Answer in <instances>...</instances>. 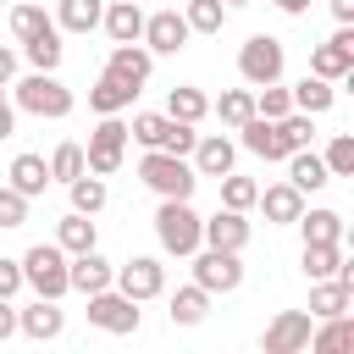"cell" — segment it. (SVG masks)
<instances>
[{
	"label": "cell",
	"mask_w": 354,
	"mask_h": 354,
	"mask_svg": "<svg viewBox=\"0 0 354 354\" xmlns=\"http://www.w3.org/2000/svg\"><path fill=\"white\" fill-rule=\"evenodd\" d=\"M199 210L188 205V199H160V210H155V238H160V249L166 254H177V260H188L194 249H199Z\"/></svg>",
	"instance_id": "6da1fadb"
},
{
	"label": "cell",
	"mask_w": 354,
	"mask_h": 354,
	"mask_svg": "<svg viewBox=\"0 0 354 354\" xmlns=\"http://www.w3.org/2000/svg\"><path fill=\"white\" fill-rule=\"evenodd\" d=\"M22 282L39 293V299H66L72 293V282H66V249L61 243H33L28 254H22Z\"/></svg>",
	"instance_id": "7a4b0ae2"
},
{
	"label": "cell",
	"mask_w": 354,
	"mask_h": 354,
	"mask_svg": "<svg viewBox=\"0 0 354 354\" xmlns=\"http://www.w3.org/2000/svg\"><path fill=\"white\" fill-rule=\"evenodd\" d=\"M72 88L55 77V72H28L22 83H17V111H28V116H50V122H61V116H72Z\"/></svg>",
	"instance_id": "3957f363"
},
{
	"label": "cell",
	"mask_w": 354,
	"mask_h": 354,
	"mask_svg": "<svg viewBox=\"0 0 354 354\" xmlns=\"http://www.w3.org/2000/svg\"><path fill=\"white\" fill-rule=\"evenodd\" d=\"M138 177H144L160 199H188V194H194V183H199V171L188 166V155H166V149H144Z\"/></svg>",
	"instance_id": "277c9868"
},
{
	"label": "cell",
	"mask_w": 354,
	"mask_h": 354,
	"mask_svg": "<svg viewBox=\"0 0 354 354\" xmlns=\"http://www.w3.org/2000/svg\"><path fill=\"white\" fill-rule=\"evenodd\" d=\"M127 155V122L122 116H100V127L88 133V149H83V171L94 177H111Z\"/></svg>",
	"instance_id": "5b68a950"
},
{
	"label": "cell",
	"mask_w": 354,
	"mask_h": 354,
	"mask_svg": "<svg viewBox=\"0 0 354 354\" xmlns=\"http://www.w3.org/2000/svg\"><path fill=\"white\" fill-rule=\"evenodd\" d=\"M238 72H243L249 88L277 83V77H282V39H271V33H249L243 50H238Z\"/></svg>",
	"instance_id": "8992f818"
},
{
	"label": "cell",
	"mask_w": 354,
	"mask_h": 354,
	"mask_svg": "<svg viewBox=\"0 0 354 354\" xmlns=\"http://www.w3.org/2000/svg\"><path fill=\"white\" fill-rule=\"evenodd\" d=\"M194 282L205 293H232L243 282V266H238V249H194Z\"/></svg>",
	"instance_id": "52a82bcc"
},
{
	"label": "cell",
	"mask_w": 354,
	"mask_h": 354,
	"mask_svg": "<svg viewBox=\"0 0 354 354\" xmlns=\"http://www.w3.org/2000/svg\"><path fill=\"white\" fill-rule=\"evenodd\" d=\"M88 321L100 332L127 337V332H138V299H127L122 288H100V293H88Z\"/></svg>",
	"instance_id": "ba28073f"
},
{
	"label": "cell",
	"mask_w": 354,
	"mask_h": 354,
	"mask_svg": "<svg viewBox=\"0 0 354 354\" xmlns=\"http://www.w3.org/2000/svg\"><path fill=\"white\" fill-rule=\"evenodd\" d=\"M111 282H116L127 299H138V304H144V299L166 293V266H160L155 254H133L127 266H116V277H111Z\"/></svg>",
	"instance_id": "9c48e42d"
},
{
	"label": "cell",
	"mask_w": 354,
	"mask_h": 354,
	"mask_svg": "<svg viewBox=\"0 0 354 354\" xmlns=\"http://www.w3.org/2000/svg\"><path fill=\"white\" fill-rule=\"evenodd\" d=\"M310 72L326 77V83H337V77L354 72V33H348V22H337V33H332L326 44L310 50Z\"/></svg>",
	"instance_id": "30bf717a"
},
{
	"label": "cell",
	"mask_w": 354,
	"mask_h": 354,
	"mask_svg": "<svg viewBox=\"0 0 354 354\" xmlns=\"http://www.w3.org/2000/svg\"><path fill=\"white\" fill-rule=\"evenodd\" d=\"M348 304H354V266L343 260L332 277H321V282L310 288V315H315V321H326V315H343Z\"/></svg>",
	"instance_id": "8fae6325"
},
{
	"label": "cell",
	"mask_w": 354,
	"mask_h": 354,
	"mask_svg": "<svg viewBox=\"0 0 354 354\" xmlns=\"http://www.w3.org/2000/svg\"><path fill=\"white\" fill-rule=\"evenodd\" d=\"M310 326H315V315L310 310H282L271 326H266V354H304L310 348Z\"/></svg>",
	"instance_id": "7c38bea8"
},
{
	"label": "cell",
	"mask_w": 354,
	"mask_h": 354,
	"mask_svg": "<svg viewBox=\"0 0 354 354\" xmlns=\"http://www.w3.org/2000/svg\"><path fill=\"white\" fill-rule=\"evenodd\" d=\"M138 39H144V50H149V55H177V50H183V44H188L194 33H188L183 11H149V17H144V33H138Z\"/></svg>",
	"instance_id": "4fadbf2b"
},
{
	"label": "cell",
	"mask_w": 354,
	"mask_h": 354,
	"mask_svg": "<svg viewBox=\"0 0 354 354\" xmlns=\"http://www.w3.org/2000/svg\"><path fill=\"white\" fill-rule=\"evenodd\" d=\"M111 277H116V266H111L100 249L66 254V282H72L77 293H100V288H111Z\"/></svg>",
	"instance_id": "5bb4252c"
},
{
	"label": "cell",
	"mask_w": 354,
	"mask_h": 354,
	"mask_svg": "<svg viewBox=\"0 0 354 354\" xmlns=\"http://www.w3.org/2000/svg\"><path fill=\"white\" fill-rule=\"evenodd\" d=\"M199 243H210V249H243L249 243V221H243V210H216L210 221H199Z\"/></svg>",
	"instance_id": "9a60e30c"
},
{
	"label": "cell",
	"mask_w": 354,
	"mask_h": 354,
	"mask_svg": "<svg viewBox=\"0 0 354 354\" xmlns=\"http://www.w3.org/2000/svg\"><path fill=\"white\" fill-rule=\"evenodd\" d=\"M61 326H66V315L55 310V299H33L28 310H17V332H22V337H33V343L61 337Z\"/></svg>",
	"instance_id": "2e32d148"
},
{
	"label": "cell",
	"mask_w": 354,
	"mask_h": 354,
	"mask_svg": "<svg viewBox=\"0 0 354 354\" xmlns=\"http://www.w3.org/2000/svg\"><path fill=\"white\" fill-rule=\"evenodd\" d=\"M194 171L199 177H227L232 171V160H238V149H232V138H221V133H210V138H194Z\"/></svg>",
	"instance_id": "e0dca14e"
},
{
	"label": "cell",
	"mask_w": 354,
	"mask_h": 354,
	"mask_svg": "<svg viewBox=\"0 0 354 354\" xmlns=\"http://www.w3.org/2000/svg\"><path fill=\"white\" fill-rule=\"evenodd\" d=\"M105 72H116V77H127L133 88H144V83H149V72H155V55H149V50H144V44L133 39V44H116V50H111V61H105Z\"/></svg>",
	"instance_id": "ac0fdd59"
},
{
	"label": "cell",
	"mask_w": 354,
	"mask_h": 354,
	"mask_svg": "<svg viewBox=\"0 0 354 354\" xmlns=\"http://www.w3.org/2000/svg\"><path fill=\"white\" fill-rule=\"evenodd\" d=\"M133 100H138V88H133L127 77H116V72H100V83L88 88V105H94L100 116H122Z\"/></svg>",
	"instance_id": "d6986e66"
},
{
	"label": "cell",
	"mask_w": 354,
	"mask_h": 354,
	"mask_svg": "<svg viewBox=\"0 0 354 354\" xmlns=\"http://www.w3.org/2000/svg\"><path fill=\"white\" fill-rule=\"evenodd\" d=\"M254 205L266 210V221L293 227V221H299V210H304V194H299L293 183H271V188H260V199H254Z\"/></svg>",
	"instance_id": "ffe728a7"
},
{
	"label": "cell",
	"mask_w": 354,
	"mask_h": 354,
	"mask_svg": "<svg viewBox=\"0 0 354 354\" xmlns=\"http://www.w3.org/2000/svg\"><path fill=\"white\" fill-rule=\"evenodd\" d=\"M100 22H105L111 44H133V39L144 33V11H138V0H111V6L100 11Z\"/></svg>",
	"instance_id": "44dd1931"
},
{
	"label": "cell",
	"mask_w": 354,
	"mask_h": 354,
	"mask_svg": "<svg viewBox=\"0 0 354 354\" xmlns=\"http://www.w3.org/2000/svg\"><path fill=\"white\" fill-rule=\"evenodd\" d=\"M288 183H293L299 194H315V188H326V183H332V171H326V160L304 144V149H293V155H288Z\"/></svg>",
	"instance_id": "7402d4cb"
},
{
	"label": "cell",
	"mask_w": 354,
	"mask_h": 354,
	"mask_svg": "<svg viewBox=\"0 0 354 354\" xmlns=\"http://www.w3.org/2000/svg\"><path fill=\"white\" fill-rule=\"evenodd\" d=\"M243 149L249 155H260V160H288V149H282V133H277V122H266V116H249L243 127Z\"/></svg>",
	"instance_id": "603a6c76"
},
{
	"label": "cell",
	"mask_w": 354,
	"mask_h": 354,
	"mask_svg": "<svg viewBox=\"0 0 354 354\" xmlns=\"http://www.w3.org/2000/svg\"><path fill=\"white\" fill-rule=\"evenodd\" d=\"M166 116H171V122H188V127H199V122L210 116V100H205L194 83H177V88L166 94Z\"/></svg>",
	"instance_id": "cb8c5ba5"
},
{
	"label": "cell",
	"mask_w": 354,
	"mask_h": 354,
	"mask_svg": "<svg viewBox=\"0 0 354 354\" xmlns=\"http://www.w3.org/2000/svg\"><path fill=\"white\" fill-rule=\"evenodd\" d=\"M205 315H210V293L199 282H188V288L171 293V326H199Z\"/></svg>",
	"instance_id": "d4e9b609"
},
{
	"label": "cell",
	"mask_w": 354,
	"mask_h": 354,
	"mask_svg": "<svg viewBox=\"0 0 354 354\" xmlns=\"http://www.w3.org/2000/svg\"><path fill=\"white\" fill-rule=\"evenodd\" d=\"M310 348H315V354L354 348V321H348V310H343V315H326L321 326H310Z\"/></svg>",
	"instance_id": "484cf974"
},
{
	"label": "cell",
	"mask_w": 354,
	"mask_h": 354,
	"mask_svg": "<svg viewBox=\"0 0 354 354\" xmlns=\"http://www.w3.org/2000/svg\"><path fill=\"white\" fill-rule=\"evenodd\" d=\"M11 188L28 194V199L44 194V188H50V166H44V155H17V160H11Z\"/></svg>",
	"instance_id": "4316f807"
},
{
	"label": "cell",
	"mask_w": 354,
	"mask_h": 354,
	"mask_svg": "<svg viewBox=\"0 0 354 354\" xmlns=\"http://www.w3.org/2000/svg\"><path fill=\"white\" fill-rule=\"evenodd\" d=\"M288 94H293V111H310V116L332 111V100H337V94H332V83H326V77H315V72H310L304 83H293Z\"/></svg>",
	"instance_id": "83f0119b"
},
{
	"label": "cell",
	"mask_w": 354,
	"mask_h": 354,
	"mask_svg": "<svg viewBox=\"0 0 354 354\" xmlns=\"http://www.w3.org/2000/svg\"><path fill=\"white\" fill-rule=\"evenodd\" d=\"M66 194H72V210H83V216H94V210H105V177H94V171H77L72 183H66Z\"/></svg>",
	"instance_id": "f1b7e54d"
},
{
	"label": "cell",
	"mask_w": 354,
	"mask_h": 354,
	"mask_svg": "<svg viewBox=\"0 0 354 354\" xmlns=\"http://www.w3.org/2000/svg\"><path fill=\"white\" fill-rule=\"evenodd\" d=\"M304 243H343V216L337 210H299Z\"/></svg>",
	"instance_id": "f546056e"
},
{
	"label": "cell",
	"mask_w": 354,
	"mask_h": 354,
	"mask_svg": "<svg viewBox=\"0 0 354 354\" xmlns=\"http://www.w3.org/2000/svg\"><path fill=\"white\" fill-rule=\"evenodd\" d=\"M55 243H61L66 254H83V249H94V221H88L83 210L61 216V227H55Z\"/></svg>",
	"instance_id": "4dcf8cb0"
},
{
	"label": "cell",
	"mask_w": 354,
	"mask_h": 354,
	"mask_svg": "<svg viewBox=\"0 0 354 354\" xmlns=\"http://www.w3.org/2000/svg\"><path fill=\"white\" fill-rule=\"evenodd\" d=\"M100 11H105V0H61L55 22L66 33H88V28H100Z\"/></svg>",
	"instance_id": "1f68e13d"
},
{
	"label": "cell",
	"mask_w": 354,
	"mask_h": 354,
	"mask_svg": "<svg viewBox=\"0 0 354 354\" xmlns=\"http://www.w3.org/2000/svg\"><path fill=\"white\" fill-rule=\"evenodd\" d=\"M210 111H216V116H221L227 127H243V122L254 116V88H227V94H221V100H216Z\"/></svg>",
	"instance_id": "d6a6232c"
},
{
	"label": "cell",
	"mask_w": 354,
	"mask_h": 354,
	"mask_svg": "<svg viewBox=\"0 0 354 354\" xmlns=\"http://www.w3.org/2000/svg\"><path fill=\"white\" fill-rule=\"evenodd\" d=\"M166 127H171V116H166V111H138V116H133V127H127V138H138L144 149H160V144H166Z\"/></svg>",
	"instance_id": "836d02e7"
},
{
	"label": "cell",
	"mask_w": 354,
	"mask_h": 354,
	"mask_svg": "<svg viewBox=\"0 0 354 354\" xmlns=\"http://www.w3.org/2000/svg\"><path fill=\"white\" fill-rule=\"evenodd\" d=\"M254 199H260V183H254V177H238V171L221 177V205H227V210H243V216H249Z\"/></svg>",
	"instance_id": "e575fe53"
},
{
	"label": "cell",
	"mask_w": 354,
	"mask_h": 354,
	"mask_svg": "<svg viewBox=\"0 0 354 354\" xmlns=\"http://www.w3.org/2000/svg\"><path fill=\"white\" fill-rule=\"evenodd\" d=\"M337 266H343V243H304V277L310 282L332 277Z\"/></svg>",
	"instance_id": "d590c367"
},
{
	"label": "cell",
	"mask_w": 354,
	"mask_h": 354,
	"mask_svg": "<svg viewBox=\"0 0 354 354\" xmlns=\"http://www.w3.org/2000/svg\"><path fill=\"white\" fill-rule=\"evenodd\" d=\"M183 22H188V33H221V22H227V6H221V0H188Z\"/></svg>",
	"instance_id": "8d00e7d4"
},
{
	"label": "cell",
	"mask_w": 354,
	"mask_h": 354,
	"mask_svg": "<svg viewBox=\"0 0 354 354\" xmlns=\"http://www.w3.org/2000/svg\"><path fill=\"white\" fill-rule=\"evenodd\" d=\"M22 50H28L33 72H55V66H61V33H55V28H44L39 39H28Z\"/></svg>",
	"instance_id": "74e56055"
},
{
	"label": "cell",
	"mask_w": 354,
	"mask_h": 354,
	"mask_svg": "<svg viewBox=\"0 0 354 354\" xmlns=\"http://www.w3.org/2000/svg\"><path fill=\"white\" fill-rule=\"evenodd\" d=\"M288 111H293V94L282 88V77H277V83H260V88H254V116L277 122V116H288Z\"/></svg>",
	"instance_id": "f35d334b"
},
{
	"label": "cell",
	"mask_w": 354,
	"mask_h": 354,
	"mask_svg": "<svg viewBox=\"0 0 354 354\" xmlns=\"http://www.w3.org/2000/svg\"><path fill=\"white\" fill-rule=\"evenodd\" d=\"M44 28H55L50 17H44V6H11V33L28 44V39H39Z\"/></svg>",
	"instance_id": "ab89813d"
},
{
	"label": "cell",
	"mask_w": 354,
	"mask_h": 354,
	"mask_svg": "<svg viewBox=\"0 0 354 354\" xmlns=\"http://www.w3.org/2000/svg\"><path fill=\"white\" fill-rule=\"evenodd\" d=\"M277 133H282V149H288V155L304 149L310 133H315V127H310V111H288V116H277Z\"/></svg>",
	"instance_id": "60d3db41"
},
{
	"label": "cell",
	"mask_w": 354,
	"mask_h": 354,
	"mask_svg": "<svg viewBox=\"0 0 354 354\" xmlns=\"http://www.w3.org/2000/svg\"><path fill=\"white\" fill-rule=\"evenodd\" d=\"M44 166H50V183H72L83 171V144H55V155Z\"/></svg>",
	"instance_id": "b9f144b4"
},
{
	"label": "cell",
	"mask_w": 354,
	"mask_h": 354,
	"mask_svg": "<svg viewBox=\"0 0 354 354\" xmlns=\"http://www.w3.org/2000/svg\"><path fill=\"white\" fill-rule=\"evenodd\" d=\"M321 160H326V171H332V177H354V138H348V133H337V138L326 144V155H321Z\"/></svg>",
	"instance_id": "7bdbcfd3"
},
{
	"label": "cell",
	"mask_w": 354,
	"mask_h": 354,
	"mask_svg": "<svg viewBox=\"0 0 354 354\" xmlns=\"http://www.w3.org/2000/svg\"><path fill=\"white\" fill-rule=\"evenodd\" d=\"M22 221H28V194L0 183V227H22Z\"/></svg>",
	"instance_id": "ee69618b"
},
{
	"label": "cell",
	"mask_w": 354,
	"mask_h": 354,
	"mask_svg": "<svg viewBox=\"0 0 354 354\" xmlns=\"http://www.w3.org/2000/svg\"><path fill=\"white\" fill-rule=\"evenodd\" d=\"M194 138H199V133H194L188 122H171V127H166V144H160V149H166V155H188V149H194Z\"/></svg>",
	"instance_id": "f6af8a7d"
},
{
	"label": "cell",
	"mask_w": 354,
	"mask_h": 354,
	"mask_svg": "<svg viewBox=\"0 0 354 354\" xmlns=\"http://www.w3.org/2000/svg\"><path fill=\"white\" fill-rule=\"evenodd\" d=\"M17 288H22V260H6L0 254V299H11Z\"/></svg>",
	"instance_id": "bcb514c9"
},
{
	"label": "cell",
	"mask_w": 354,
	"mask_h": 354,
	"mask_svg": "<svg viewBox=\"0 0 354 354\" xmlns=\"http://www.w3.org/2000/svg\"><path fill=\"white\" fill-rule=\"evenodd\" d=\"M6 337H17V310H11V299H0V343Z\"/></svg>",
	"instance_id": "7dc6e473"
},
{
	"label": "cell",
	"mask_w": 354,
	"mask_h": 354,
	"mask_svg": "<svg viewBox=\"0 0 354 354\" xmlns=\"http://www.w3.org/2000/svg\"><path fill=\"white\" fill-rule=\"evenodd\" d=\"M11 133H17V105L0 94V138H11Z\"/></svg>",
	"instance_id": "c3c4849f"
},
{
	"label": "cell",
	"mask_w": 354,
	"mask_h": 354,
	"mask_svg": "<svg viewBox=\"0 0 354 354\" xmlns=\"http://www.w3.org/2000/svg\"><path fill=\"white\" fill-rule=\"evenodd\" d=\"M11 77H17V50L0 44V83H11Z\"/></svg>",
	"instance_id": "681fc988"
},
{
	"label": "cell",
	"mask_w": 354,
	"mask_h": 354,
	"mask_svg": "<svg viewBox=\"0 0 354 354\" xmlns=\"http://www.w3.org/2000/svg\"><path fill=\"white\" fill-rule=\"evenodd\" d=\"M332 17L337 22H354V0H332Z\"/></svg>",
	"instance_id": "f907efd6"
},
{
	"label": "cell",
	"mask_w": 354,
	"mask_h": 354,
	"mask_svg": "<svg viewBox=\"0 0 354 354\" xmlns=\"http://www.w3.org/2000/svg\"><path fill=\"white\" fill-rule=\"evenodd\" d=\"M277 11H288V17H299V11H310V0H271Z\"/></svg>",
	"instance_id": "816d5d0a"
},
{
	"label": "cell",
	"mask_w": 354,
	"mask_h": 354,
	"mask_svg": "<svg viewBox=\"0 0 354 354\" xmlns=\"http://www.w3.org/2000/svg\"><path fill=\"white\" fill-rule=\"evenodd\" d=\"M221 6H249V0H221Z\"/></svg>",
	"instance_id": "f5cc1de1"
}]
</instances>
